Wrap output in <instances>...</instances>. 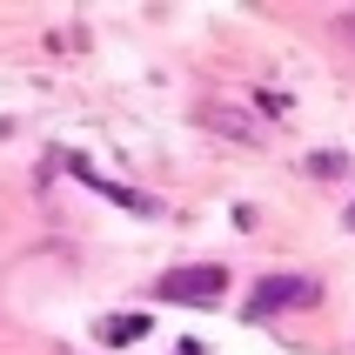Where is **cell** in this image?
I'll return each mask as SVG.
<instances>
[{
  "label": "cell",
  "mask_w": 355,
  "mask_h": 355,
  "mask_svg": "<svg viewBox=\"0 0 355 355\" xmlns=\"http://www.w3.org/2000/svg\"><path fill=\"white\" fill-rule=\"evenodd\" d=\"M322 302V282L309 275H261L255 282V295H248V315H282V309H315Z\"/></svg>",
  "instance_id": "obj_1"
},
{
  "label": "cell",
  "mask_w": 355,
  "mask_h": 355,
  "mask_svg": "<svg viewBox=\"0 0 355 355\" xmlns=\"http://www.w3.org/2000/svg\"><path fill=\"white\" fill-rule=\"evenodd\" d=\"M221 288H228V268H215V261H201V268H168V275L155 282L161 302H215Z\"/></svg>",
  "instance_id": "obj_2"
},
{
  "label": "cell",
  "mask_w": 355,
  "mask_h": 355,
  "mask_svg": "<svg viewBox=\"0 0 355 355\" xmlns=\"http://www.w3.org/2000/svg\"><path fill=\"white\" fill-rule=\"evenodd\" d=\"M201 128H215V135L241 141V148H261V141H268V128H261L255 114H241V107H228V101H201Z\"/></svg>",
  "instance_id": "obj_3"
},
{
  "label": "cell",
  "mask_w": 355,
  "mask_h": 355,
  "mask_svg": "<svg viewBox=\"0 0 355 355\" xmlns=\"http://www.w3.org/2000/svg\"><path fill=\"white\" fill-rule=\"evenodd\" d=\"M141 336H148L141 315H107V322H101V342H141Z\"/></svg>",
  "instance_id": "obj_4"
},
{
  "label": "cell",
  "mask_w": 355,
  "mask_h": 355,
  "mask_svg": "<svg viewBox=\"0 0 355 355\" xmlns=\"http://www.w3.org/2000/svg\"><path fill=\"white\" fill-rule=\"evenodd\" d=\"M342 168H349L342 155H309V175H342Z\"/></svg>",
  "instance_id": "obj_5"
},
{
  "label": "cell",
  "mask_w": 355,
  "mask_h": 355,
  "mask_svg": "<svg viewBox=\"0 0 355 355\" xmlns=\"http://www.w3.org/2000/svg\"><path fill=\"white\" fill-rule=\"evenodd\" d=\"M336 20H342V40L355 47V14H336Z\"/></svg>",
  "instance_id": "obj_6"
},
{
  "label": "cell",
  "mask_w": 355,
  "mask_h": 355,
  "mask_svg": "<svg viewBox=\"0 0 355 355\" xmlns=\"http://www.w3.org/2000/svg\"><path fill=\"white\" fill-rule=\"evenodd\" d=\"M349 228H355V208H349Z\"/></svg>",
  "instance_id": "obj_7"
}]
</instances>
